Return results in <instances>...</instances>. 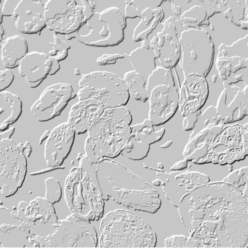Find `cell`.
<instances>
[{"mask_svg":"<svg viewBox=\"0 0 248 248\" xmlns=\"http://www.w3.org/2000/svg\"><path fill=\"white\" fill-rule=\"evenodd\" d=\"M181 206L189 208L187 227L204 248H244L248 242L247 197L226 183L197 187Z\"/></svg>","mask_w":248,"mask_h":248,"instance_id":"6da1fadb","label":"cell"},{"mask_svg":"<svg viewBox=\"0 0 248 248\" xmlns=\"http://www.w3.org/2000/svg\"><path fill=\"white\" fill-rule=\"evenodd\" d=\"M133 117L125 106L105 108L88 131L84 150L91 165L99 164L105 157L115 158L122 154L131 138Z\"/></svg>","mask_w":248,"mask_h":248,"instance_id":"7a4b0ae2","label":"cell"},{"mask_svg":"<svg viewBox=\"0 0 248 248\" xmlns=\"http://www.w3.org/2000/svg\"><path fill=\"white\" fill-rule=\"evenodd\" d=\"M99 248H155L157 237L151 227L132 212L112 210L103 217L100 225Z\"/></svg>","mask_w":248,"mask_h":248,"instance_id":"3957f363","label":"cell"},{"mask_svg":"<svg viewBox=\"0 0 248 248\" xmlns=\"http://www.w3.org/2000/svg\"><path fill=\"white\" fill-rule=\"evenodd\" d=\"M65 201L73 215L90 221H98L104 212L103 193L96 182L81 167H73L65 180Z\"/></svg>","mask_w":248,"mask_h":248,"instance_id":"277c9868","label":"cell"},{"mask_svg":"<svg viewBox=\"0 0 248 248\" xmlns=\"http://www.w3.org/2000/svg\"><path fill=\"white\" fill-rule=\"evenodd\" d=\"M127 18L117 7L95 13L75 33L77 41L86 46L112 47L121 44L125 38Z\"/></svg>","mask_w":248,"mask_h":248,"instance_id":"5b68a950","label":"cell"},{"mask_svg":"<svg viewBox=\"0 0 248 248\" xmlns=\"http://www.w3.org/2000/svg\"><path fill=\"white\" fill-rule=\"evenodd\" d=\"M181 46L180 67L184 78L191 74L206 77L213 65L215 46L204 28L184 30L179 37Z\"/></svg>","mask_w":248,"mask_h":248,"instance_id":"8992f818","label":"cell"},{"mask_svg":"<svg viewBox=\"0 0 248 248\" xmlns=\"http://www.w3.org/2000/svg\"><path fill=\"white\" fill-rule=\"evenodd\" d=\"M78 86V100L97 99L105 108L125 106L130 99L123 78L108 71H94L84 75Z\"/></svg>","mask_w":248,"mask_h":248,"instance_id":"52a82bcc","label":"cell"},{"mask_svg":"<svg viewBox=\"0 0 248 248\" xmlns=\"http://www.w3.org/2000/svg\"><path fill=\"white\" fill-rule=\"evenodd\" d=\"M54 231L43 238L42 248H97V235L91 221L71 214L52 225Z\"/></svg>","mask_w":248,"mask_h":248,"instance_id":"ba28073f","label":"cell"},{"mask_svg":"<svg viewBox=\"0 0 248 248\" xmlns=\"http://www.w3.org/2000/svg\"><path fill=\"white\" fill-rule=\"evenodd\" d=\"M27 157L11 139L0 142V190L11 197L22 187L27 174Z\"/></svg>","mask_w":248,"mask_h":248,"instance_id":"9c48e42d","label":"cell"},{"mask_svg":"<svg viewBox=\"0 0 248 248\" xmlns=\"http://www.w3.org/2000/svg\"><path fill=\"white\" fill-rule=\"evenodd\" d=\"M248 128L240 124L223 127L214 139L205 163L225 165L243 160L248 155Z\"/></svg>","mask_w":248,"mask_h":248,"instance_id":"30bf717a","label":"cell"},{"mask_svg":"<svg viewBox=\"0 0 248 248\" xmlns=\"http://www.w3.org/2000/svg\"><path fill=\"white\" fill-rule=\"evenodd\" d=\"M46 27L56 34L68 35L77 32L83 25V7L76 0H48L45 3Z\"/></svg>","mask_w":248,"mask_h":248,"instance_id":"8fae6325","label":"cell"},{"mask_svg":"<svg viewBox=\"0 0 248 248\" xmlns=\"http://www.w3.org/2000/svg\"><path fill=\"white\" fill-rule=\"evenodd\" d=\"M77 96L72 85L58 82L48 86L30 108L33 117L39 122L50 121L61 114L69 101Z\"/></svg>","mask_w":248,"mask_h":248,"instance_id":"7c38bea8","label":"cell"},{"mask_svg":"<svg viewBox=\"0 0 248 248\" xmlns=\"http://www.w3.org/2000/svg\"><path fill=\"white\" fill-rule=\"evenodd\" d=\"M177 22L178 20L170 16L163 23V30L150 41V48L159 64L167 69L175 68L181 56Z\"/></svg>","mask_w":248,"mask_h":248,"instance_id":"4fadbf2b","label":"cell"},{"mask_svg":"<svg viewBox=\"0 0 248 248\" xmlns=\"http://www.w3.org/2000/svg\"><path fill=\"white\" fill-rule=\"evenodd\" d=\"M148 119L154 126L164 125L174 117L179 107V91L176 86L159 85L150 92Z\"/></svg>","mask_w":248,"mask_h":248,"instance_id":"5bb4252c","label":"cell"},{"mask_svg":"<svg viewBox=\"0 0 248 248\" xmlns=\"http://www.w3.org/2000/svg\"><path fill=\"white\" fill-rule=\"evenodd\" d=\"M248 84L240 88L234 85L225 86L216 107L217 118L221 123H233L248 116Z\"/></svg>","mask_w":248,"mask_h":248,"instance_id":"9a60e30c","label":"cell"},{"mask_svg":"<svg viewBox=\"0 0 248 248\" xmlns=\"http://www.w3.org/2000/svg\"><path fill=\"white\" fill-rule=\"evenodd\" d=\"M41 0H22L15 7L12 20L20 33L40 35L46 27L45 18V3Z\"/></svg>","mask_w":248,"mask_h":248,"instance_id":"2e32d148","label":"cell"},{"mask_svg":"<svg viewBox=\"0 0 248 248\" xmlns=\"http://www.w3.org/2000/svg\"><path fill=\"white\" fill-rule=\"evenodd\" d=\"M178 91V109L185 117L199 111L204 107L209 95V86L206 77L191 74L184 78Z\"/></svg>","mask_w":248,"mask_h":248,"instance_id":"e0dca14e","label":"cell"},{"mask_svg":"<svg viewBox=\"0 0 248 248\" xmlns=\"http://www.w3.org/2000/svg\"><path fill=\"white\" fill-rule=\"evenodd\" d=\"M131 136L122 154L133 161H140L148 156L150 145L160 141L165 129L155 131L149 119L131 126Z\"/></svg>","mask_w":248,"mask_h":248,"instance_id":"ac0fdd59","label":"cell"},{"mask_svg":"<svg viewBox=\"0 0 248 248\" xmlns=\"http://www.w3.org/2000/svg\"><path fill=\"white\" fill-rule=\"evenodd\" d=\"M75 131L63 122L50 131L45 146V159L48 167L62 166L69 156L75 139Z\"/></svg>","mask_w":248,"mask_h":248,"instance_id":"d6986e66","label":"cell"},{"mask_svg":"<svg viewBox=\"0 0 248 248\" xmlns=\"http://www.w3.org/2000/svg\"><path fill=\"white\" fill-rule=\"evenodd\" d=\"M107 195L118 204L148 213H155L161 204L158 193L154 189H113Z\"/></svg>","mask_w":248,"mask_h":248,"instance_id":"ffe728a7","label":"cell"},{"mask_svg":"<svg viewBox=\"0 0 248 248\" xmlns=\"http://www.w3.org/2000/svg\"><path fill=\"white\" fill-rule=\"evenodd\" d=\"M105 109L102 103L97 99L78 100L71 107L67 122L76 135L84 134L101 117Z\"/></svg>","mask_w":248,"mask_h":248,"instance_id":"44dd1931","label":"cell"},{"mask_svg":"<svg viewBox=\"0 0 248 248\" xmlns=\"http://www.w3.org/2000/svg\"><path fill=\"white\" fill-rule=\"evenodd\" d=\"M52 65V60L48 54L30 52L20 62L18 73L30 88H36L47 78Z\"/></svg>","mask_w":248,"mask_h":248,"instance_id":"7402d4cb","label":"cell"},{"mask_svg":"<svg viewBox=\"0 0 248 248\" xmlns=\"http://www.w3.org/2000/svg\"><path fill=\"white\" fill-rule=\"evenodd\" d=\"M225 125L223 124H210L205 128L201 129L192 139H189L184 150V157L196 164H204L214 139L222 130Z\"/></svg>","mask_w":248,"mask_h":248,"instance_id":"603a6c76","label":"cell"},{"mask_svg":"<svg viewBox=\"0 0 248 248\" xmlns=\"http://www.w3.org/2000/svg\"><path fill=\"white\" fill-rule=\"evenodd\" d=\"M27 40L20 35L7 37L1 46V60L3 66L15 69L19 66L20 62L28 53Z\"/></svg>","mask_w":248,"mask_h":248,"instance_id":"cb8c5ba5","label":"cell"},{"mask_svg":"<svg viewBox=\"0 0 248 248\" xmlns=\"http://www.w3.org/2000/svg\"><path fill=\"white\" fill-rule=\"evenodd\" d=\"M53 205L45 197H37L28 203L24 217L33 225L56 224L58 217Z\"/></svg>","mask_w":248,"mask_h":248,"instance_id":"d4e9b609","label":"cell"},{"mask_svg":"<svg viewBox=\"0 0 248 248\" xmlns=\"http://www.w3.org/2000/svg\"><path fill=\"white\" fill-rule=\"evenodd\" d=\"M22 101L13 92L3 91L0 93V131L7 130L9 125L18 121L22 113Z\"/></svg>","mask_w":248,"mask_h":248,"instance_id":"484cf974","label":"cell"},{"mask_svg":"<svg viewBox=\"0 0 248 248\" xmlns=\"http://www.w3.org/2000/svg\"><path fill=\"white\" fill-rule=\"evenodd\" d=\"M141 15V20L133 31V40L135 42L148 39V36L165 17L164 11L161 7H146Z\"/></svg>","mask_w":248,"mask_h":248,"instance_id":"4316f807","label":"cell"},{"mask_svg":"<svg viewBox=\"0 0 248 248\" xmlns=\"http://www.w3.org/2000/svg\"><path fill=\"white\" fill-rule=\"evenodd\" d=\"M248 1L242 4V1L219 0V13L233 25L248 29Z\"/></svg>","mask_w":248,"mask_h":248,"instance_id":"83f0119b","label":"cell"},{"mask_svg":"<svg viewBox=\"0 0 248 248\" xmlns=\"http://www.w3.org/2000/svg\"><path fill=\"white\" fill-rule=\"evenodd\" d=\"M134 71L140 73L144 78L148 77L156 69L157 57L152 49H146L142 46L135 48L129 54H124Z\"/></svg>","mask_w":248,"mask_h":248,"instance_id":"f1b7e54d","label":"cell"},{"mask_svg":"<svg viewBox=\"0 0 248 248\" xmlns=\"http://www.w3.org/2000/svg\"><path fill=\"white\" fill-rule=\"evenodd\" d=\"M123 79L129 95L133 99L143 103L149 99L150 94L146 88L147 82L141 74L134 70L127 71L124 75Z\"/></svg>","mask_w":248,"mask_h":248,"instance_id":"f546056e","label":"cell"},{"mask_svg":"<svg viewBox=\"0 0 248 248\" xmlns=\"http://www.w3.org/2000/svg\"><path fill=\"white\" fill-rule=\"evenodd\" d=\"M178 23L189 29H199L210 25L209 18L204 7L195 5L180 15Z\"/></svg>","mask_w":248,"mask_h":248,"instance_id":"4dcf8cb0","label":"cell"},{"mask_svg":"<svg viewBox=\"0 0 248 248\" xmlns=\"http://www.w3.org/2000/svg\"><path fill=\"white\" fill-rule=\"evenodd\" d=\"M248 65V58L240 56L217 57L216 60V69L222 82L228 79L232 73H236L242 69L247 68Z\"/></svg>","mask_w":248,"mask_h":248,"instance_id":"1f68e13d","label":"cell"},{"mask_svg":"<svg viewBox=\"0 0 248 248\" xmlns=\"http://www.w3.org/2000/svg\"><path fill=\"white\" fill-rule=\"evenodd\" d=\"M159 85L176 86L171 69L159 65L148 76L146 88L149 94L154 88Z\"/></svg>","mask_w":248,"mask_h":248,"instance_id":"d6a6232c","label":"cell"},{"mask_svg":"<svg viewBox=\"0 0 248 248\" xmlns=\"http://www.w3.org/2000/svg\"><path fill=\"white\" fill-rule=\"evenodd\" d=\"M248 35L242 37L231 45L221 43L219 46L218 54L217 57H231L240 56L248 58Z\"/></svg>","mask_w":248,"mask_h":248,"instance_id":"836d02e7","label":"cell"},{"mask_svg":"<svg viewBox=\"0 0 248 248\" xmlns=\"http://www.w3.org/2000/svg\"><path fill=\"white\" fill-rule=\"evenodd\" d=\"M53 33L54 41L49 43L52 50L48 52V55L56 61H63L68 56L69 50L71 48V45L56 33Z\"/></svg>","mask_w":248,"mask_h":248,"instance_id":"e575fe53","label":"cell"},{"mask_svg":"<svg viewBox=\"0 0 248 248\" xmlns=\"http://www.w3.org/2000/svg\"><path fill=\"white\" fill-rule=\"evenodd\" d=\"M165 248H204L203 244L192 236L189 237L184 235H174L164 240Z\"/></svg>","mask_w":248,"mask_h":248,"instance_id":"d590c367","label":"cell"},{"mask_svg":"<svg viewBox=\"0 0 248 248\" xmlns=\"http://www.w3.org/2000/svg\"><path fill=\"white\" fill-rule=\"evenodd\" d=\"M46 187L45 198L54 204L60 202L62 196V189L59 180L54 177H49L45 180Z\"/></svg>","mask_w":248,"mask_h":248,"instance_id":"8d00e7d4","label":"cell"},{"mask_svg":"<svg viewBox=\"0 0 248 248\" xmlns=\"http://www.w3.org/2000/svg\"><path fill=\"white\" fill-rule=\"evenodd\" d=\"M125 18L135 19L141 18L142 12V7L137 5L136 1H125Z\"/></svg>","mask_w":248,"mask_h":248,"instance_id":"74e56055","label":"cell"},{"mask_svg":"<svg viewBox=\"0 0 248 248\" xmlns=\"http://www.w3.org/2000/svg\"><path fill=\"white\" fill-rule=\"evenodd\" d=\"M0 91H5L7 88L11 86L15 80V75L9 69L1 70L0 72Z\"/></svg>","mask_w":248,"mask_h":248,"instance_id":"f35d334b","label":"cell"},{"mask_svg":"<svg viewBox=\"0 0 248 248\" xmlns=\"http://www.w3.org/2000/svg\"><path fill=\"white\" fill-rule=\"evenodd\" d=\"M80 2L83 7L84 20L83 24H85L88 20L94 15V10L97 5V1L94 0H81Z\"/></svg>","mask_w":248,"mask_h":248,"instance_id":"ab89813d","label":"cell"},{"mask_svg":"<svg viewBox=\"0 0 248 248\" xmlns=\"http://www.w3.org/2000/svg\"><path fill=\"white\" fill-rule=\"evenodd\" d=\"M125 58L124 54H103L96 60V63L99 65L105 66V65H114L118 60L124 59Z\"/></svg>","mask_w":248,"mask_h":248,"instance_id":"60d3db41","label":"cell"},{"mask_svg":"<svg viewBox=\"0 0 248 248\" xmlns=\"http://www.w3.org/2000/svg\"><path fill=\"white\" fill-rule=\"evenodd\" d=\"M207 13L208 18H211L214 15L219 13V1L217 0H203L199 1Z\"/></svg>","mask_w":248,"mask_h":248,"instance_id":"b9f144b4","label":"cell"},{"mask_svg":"<svg viewBox=\"0 0 248 248\" xmlns=\"http://www.w3.org/2000/svg\"><path fill=\"white\" fill-rule=\"evenodd\" d=\"M201 114V110L195 113L188 114L184 117L183 128L184 131H191L194 129L195 125L198 122L199 116Z\"/></svg>","mask_w":248,"mask_h":248,"instance_id":"7bdbcfd3","label":"cell"},{"mask_svg":"<svg viewBox=\"0 0 248 248\" xmlns=\"http://www.w3.org/2000/svg\"><path fill=\"white\" fill-rule=\"evenodd\" d=\"M14 1H5L3 8L1 9L0 12L2 13L3 16H11L12 17L13 13L16 6H13Z\"/></svg>","mask_w":248,"mask_h":248,"instance_id":"ee69618b","label":"cell"},{"mask_svg":"<svg viewBox=\"0 0 248 248\" xmlns=\"http://www.w3.org/2000/svg\"><path fill=\"white\" fill-rule=\"evenodd\" d=\"M18 146L27 158L31 155L32 148L29 142H26L25 143H19L18 144Z\"/></svg>","mask_w":248,"mask_h":248,"instance_id":"f6af8a7d","label":"cell"},{"mask_svg":"<svg viewBox=\"0 0 248 248\" xmlns=\"http://www.w3.org/2000/svg\"><path fill=\"white\" fill-rule=\"evenodd\" d=\"M60 69H61V65H60V62L52 60V65L51 71H50L49 74L50 76H54V75L57 74L58 71L60 70Z\"/></svg>","mask_w":248,"mask_h":248,"instance_id":"bcb514c9","label":"cell"},{"mask_svg":"<svg viewBox=\"0 0 248 248\" xmlns=\"http://www.w3.org/2000/svg\"><path fill=\"white\" fill-rule=\"evenodd\" d=\"M15 130V127H11L10 129H7V130L1 132V139H11V137L13 136V133H14Z\"/></svg>","mask_w":248,"mask_h":248,"instance_id":"7dc6e473","label":"cell"},{"mask_svg":"<svg viewBox=\"0 0 248 248\" xmlns=\"http://www.w3.org/2000/svg\"><path fill=\"white\" fill-rule=\"evenodd\" d=\"M186 167H187V162H186V160H184L176 163V164L174 165L170 169H171L172 170H183V169L186 168Z\"/></svg>","mask_w":248,"mask_h":248,"instance_id":"c3c4849f","label":"cell"},{"mask_svg":"<svg viewBox=\"0 0 248 248\" xmlns=\"http://www.w3.org/2000/svg\"><path fill=\"white\" fill-rule=\"evenodd\" d=\"M170 2L171 3L172 11H173L174 14L180 17V15H182V7L180 5L174 3L173 1H170Z\"/></svg>","mask_w":248,"mask_h":248,"instance_id":"681fc988","label":"cell"},{"mask_svg":"<svg viewBox=\"0 0 248 248\" xmlns=\"http://www.w3.org/2000/svg\"><path fill=\"white\" fill-rule=\"evenodd\" d=\"M50 131L49 130L45 131L43 133L42 136L41 137L40 140H39V144L41 145L42 144L43 141L47 140L48 137H49Z\"/></svg>","mask_w":248,"mask_h":248,"instance_id":"f907efd6","label":"cell"},{"mask_svg":"<svg viewBox=\"0 0 248 248\" xmlns=\"http://www.w3.org/2000/svg\"><path fill=\"white\" fill-rule=\"evenodd\" d=\"M141 46L142 47L146 48V49H151V48H150V41L148 40V39L142 41Z\"/></svg>","mask_w":248,"mask_h":248,"instance_id":"816d5d0a","label":"cell"},{"mask_svg":"<svg viewBox=\"0 0 248 248\" xmlns=\"http://www.w3.org/2000/svg\"><path fill=\"white\" fill-rule=\"evenodd\" d=\"M0 29H1V31H0V37H1V39H0V41L1 42H3V35L5 33V30L4 28H3L2 25L0 26Z\"/></svg>","mask_w":248,"mask_h":248,"instance_id":"f5cc1de1","label":"cell"},{"mask_svg":"<svg viewBox=\"0 0 248 248\" xmlns=\"http://www.w3.org/2000/svg\"><path fill=\"white\" fill-rule=\"evenodd\" d=\"M217 78V75H214V76H212V81H213V82H216Z\"/></svg>","mask_w":248,"mask_h":248,"instance_id":"db71d44e","label":"cell"},{"mask_svg":"<svg viewBox=\"0 0 248 248\" xmlns=\"http://www.w3.org/2000/svg\"><path fill=\"white\" fill-rule=\"evenodd\" d=\"M75 75H80V72L79 69H75Z\"/></svg>","mask_w":248,"mask_h":248,"instance_id":"11a10c76","label":"cell"}]
</instances>
